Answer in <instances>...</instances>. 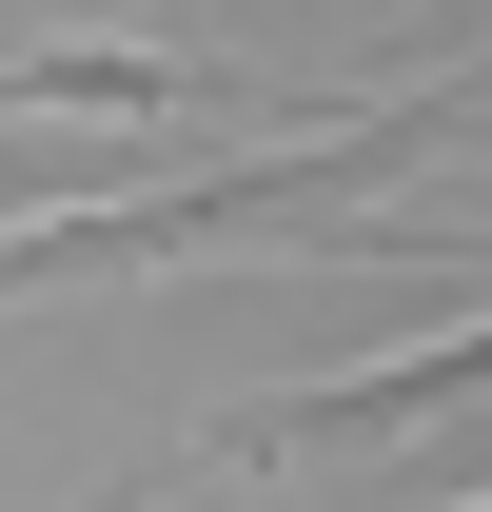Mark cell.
<instances>
[{
	"mask_svg": "<svg viewBox=\"0 0 492 512\" xmlns=\"http://www.w3.org/2000/svg\"><path fill=\"white\" fill-rule=\"evenodd\" d=\"M453 394H492V316H473V335H414V355H374V375L237 394V414H217V453H355V434H414V414H453Z\"/></svg>",
	"mask_w": 492,
	"mask_h": 512,
	"instance_id": "cell-1",
	"label": "cell"
},
{
	"mask_svg": "<svg viewBox=\"0 0 492 512\" xmlns=\"http://www.w3.org/2000/svg\"><path fill=\"white\" fill-rule=\"evenodd\" d=\"M197 60L158 40H40V60H0V119H178Z\"/></svg>",
	"mask_w": 492,
	"mask_h": 512,
	"instance_id": "cell-2",
	"label": "cell"
}]
</instances>
